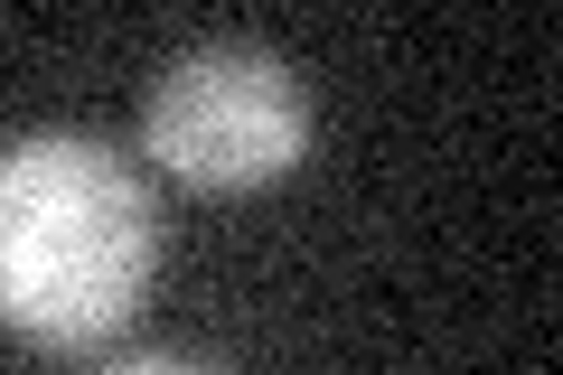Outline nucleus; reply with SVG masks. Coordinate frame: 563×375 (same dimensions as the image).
<instances>
[{"label": "nucleus", "mask_w": 563, "mask_h": 375, "mask_svg": "<svg viewBox=\"0 0 563 375\" xmlns=\"http://www.w3.org/2000/svg\"><path fill=\"white\" fill-rule=\"evenodd\" d=\"M161 263V207L122 151L85 132H29L0 151V319L76 348L132 319Z\"/></svg>", "instance_id": "nucleus-1"}, {"label": "nucleus", "mask_w": 563, "mask_h": 375, "mask_svg": "<svg viewBox=\"0 0 563 375\" xmlns=\"http://www.w3.org/2000/svg\"><path fill=\"white\" fill-rule=\"evenodd\" d=\"M103 375H225V366H207V356H188V348H132V356H113Z\"/></svg>", "instance_id": "nucleus-3"}, {"label": "nucleus", "mask_w": 563, "mask_h": 375, "mask_svg": "<svg viewBox=\"0 0 563 375\" xmlns=\"http://www.w3.org/2000/svg\"><path fill=\"white\" fill-rule=\"evenodd\" d=\"M141 151L188 188H263L310 151V85L254 38H207L151 76Z\"/></svg>", "instance_id": "nucleus-2"}]
</instances>
